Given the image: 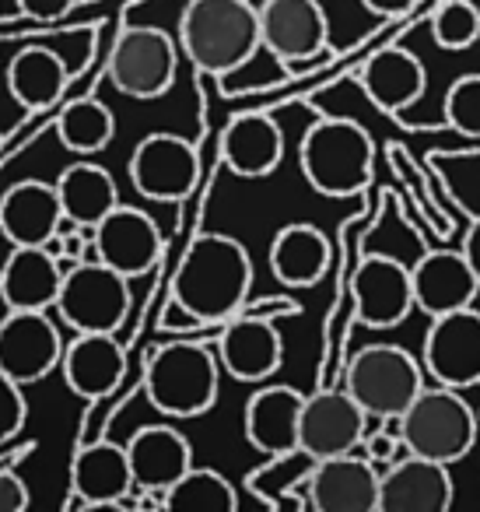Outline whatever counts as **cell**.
Instances as JSON below:
<instances>
[{"label": "cell", "mask_w": 480, "mask_h": 512, "mask_svg": "<svg viewBox=\"0 0 480 512\" xmlns=\"http://www.w3.org/2000/svg\"><path fill=\"white\" fill-rule=\"evenodd\" d=\"M368 432V414L354 404L347 390H319L302 400L298 414V449L312 460L358 453Z\"/></svg>", "instance_id": "13"}, {"label": "cell", "mask_w": 480, "mask_h": 512, "mask_svg": "<svg viewBox=\"0 0 480 512\" xmlns=\"http://www.w3.org/2000/svg\"><path fill=\"white\" fill-rule=\"evenodd\" d=\"M57 137L74 155H95L106 151L116 137V116L106 102L99 99H78L60 113Z\"/></svg>", "instance_id": "31"}, {"label": "cell", "mask_w": 480, "mask_h": 512, "mask_svg": "<svg viewBox=\"0 0 480 512\" xmlns=\"http://www.w3.org/2000/svg\"><path fill=\"white\" fill-rule=\"evenodd\" d=\"M330 271V239L316 225H284L270 242V274L284 288H312Z\"/></svg>", "instance_id": "27"}, {"label": "cell", "mask_w": 480, "mask_h": 512, "mask_svg": "<svg viewBox=\"0 0 480 512\" xmlns=\"http://www.w3.org/2000/svg\"><path fill=\"white\" fill-rule=\"evenodd\" d=\"M158 327L162 330H172V334H190V330H200L204 323L197 320V316L190 313V309H183L176 299H169V306H165L162 320H158Z\"/></svg>", "instance_id": "40"}, {"label": "cell", "mask_w": 480, "mask_h": 512, "mask_svg": "<svg viewBox=\"0 0 480 512\" xmlns=\"http://www.w3.org/2000/svg\"><path fill=\"white\" fill-rule=\"evenodd\" d=\"M60 281H64V264L53 260L43 246H11L8 264L0 267V285L15 309L50 313Z\"/></svg>", "instance_id": "28"}, {"label": "cell", "mask_w": 480, "mask_h": 512, "mask_svg": "<svg viewBox=\"0 0 480 512\" xmlns=\"http://www.w3.org/2000/svg\"><path fill=\"white\" fill-rule=\"evenodd\" d=\"M421 369L435 383L470 390L480 383V313L473 306L431 316L421 344Z\"/></svg>", "instance_id": "11"}, {"label": "cell", "mask_w": 480, "mask_h": 512, "mask_svg": "<svg viewBox=\"0 0 480 512\" xmlns=\"http://www.w3.org/2000/svg\"><path fill=\"white\" fill-rule=\"evenodd\" d=\"M32 505L29 484L15 470H0V512H25Z\"/></svg>", "instance_id": "38"}, {"label": "cell", "mask_w": 480, "mask_h": 512, "mask_svg": "<svg viewBox=\"0 0 480 512\" xmlns=\"http://www.w3.org/2000/svg\"><path fill=\"white\" fill-rule=\"evenodd\" d=\"M477 428H480V407H477Z\"/></svg>", "instance_id": "44"}, {"label": "cell", "mask_w": 480, "mask_h": 512, "mask_svg": "<svg viewBox=\"0 0 480 512\" xmlns=\"http://www.w3.org/2000/svg\"><path fill=\"white\" fill-rule=\"evenodd\" d=\"M459 253L466 256V264H470V271L477 274V281H480V214L470 218V228H466L463 249H459Z\"/></svg>", "instance_id": "41"}, {"label": "cell", "mask_w": 480, "mask_h": 512, "mask_svg": "<svg viewBox=\"0 0 480 512\" xmlns=\"http://www.w3.org/2000/svg\"><path fill=\"white\" fill-rule=\"evenodd\" d=\"M221 158L239 179H267L284 158V134L274 116L239 113L221 134Z\"/></svg>", "instance_id": "24"}, {"label": "cell", "mask_w": 480, "mask_h": 512, "mask_svg": "<svg viewBox=\"0 0 480 512\" xmlns=\"http://www.w3.org/2000/svg\"><path fill=\"white\" fill-rule=\"evenodd\" d=\"M15 313V306H11V299H8V292H4V285H0V327H4V320Z\"/></svg>", "instance_id": "43"}, {"label": "cell", "mask_w": 480, "mask_h": 512, "mask_svg": "<svg viewBox=\"0 0 480 512\" xmlns=\"http://www.w3.org/2000/svg\"><path fill=\"white\" fill-rule=\"evenodd\" d=\"M71 71H67L64 57L53 53L50 46H25L15 53L8 64V92L22 109H50L53 102L64 95Z\"/></svg>", "instance_id": "30"}, {"label": "cell", "mask_w": 480, "mask_h": 512, "mask_svg": "<svg viewBox=\"0 0 480 512\" xmlns=\"http://www.w3.org/2000/svg\"><path fill=\"white\" fill-rule=\"evenodd\" d=\"M95 260L113 267L123 278H144L162 260V228L148 211L134 204H116L92 228Z\"/></svg>", "instance_id": "12"}, {"label": "cell", "mask_w": 480, "mask_h": 512, "mask_svg": "<svg viewBox=\"0 0 480 512\" xmlns=\"http://www.w3.org/2000/svg\"><path fill=\"white\" fill-rule=\"evenodd\" d=\"M127 463L134 491H169L193 467V446L179 428L144 425L130 435Z\"/></svg>", "instance_id": "20"}, {"label": "cell", "mask_w": 480, "mask_h": 512, "mask_svg": "<svg viewBox=\"0 0 480 512\" xmlns=\"http://www.w3.org/2000/svg\"><path fill=\"white\" fill-rule=\"evenodd\" d=\"M452 505L449 463L403 453L379 474L382 512H445Z\"/></svg>", "instance_id": "18"}, {"label": "cell", "mask_w": 480, "mask_h": 512, "mask_svg": "<svg viewBox=\"0 0 480 512\" xmlns=\"http://www.w3.org/2000/svg\"><path fill=\"white\" fill-rule=\"evenodd\" d=\"M361 4H365V11H372L375 18H400L414 8L417 0H361Z\"/></svg>", "instance_id": "42"}, {"label": "cell", "mask_w": 480, "mask_h": 512, "mask_svg": "<svg viewBox=\"0 0 480 512\" xmlns=\"http://www.w3.org/2000/svg\"><path fill=\"white\" fill-rule=\"evenodd\" d=\"M221 362L204 341H169L144 369V393L151 407L169 418H200L218 404Z\"/></svg>", "instance_id": "4"}, {"label": "cell", "mask_w": 480, "mask_h": 512, "mask_svg": "<svg viewBox=\"0 0 480 512\" xmlns=\"http://www.w3.org/2000/svg\"><path fill=\"white\" fill-rule=\"evenodd\" d=\"M253 260L239 239L204 232L190 242L172 281V299L190 309L204 327H221L249 302Z\"/></svg>", "instance_id": "1"}, {"label": "cell", "mask_w": 480, "mask_h": 512, "mask_svg": "<svg viewBox=\"0 0 480 512\" xmlns=\"http://www.w3.org/2000/svg\"><path fill=\"white\" fill-rule=\"evenodd\" d=\"M354 316L361 327L389 330L400 327L414 313V288H410V267L396 256L372 253L358 264L351 278Z\"/></svg>", "instance_id": "15"}, {"label": "cell", "mask_w": 480, "mask_h": 512, "mask_svg": "<svg viewBox=\"0 0 480 512\" xmlns=\"http://www.w3.org/2000/svg\"><path fill=\"white\" fill-rule=\"evenodd\" d=\"M74 4H78V0H18V11L36 18V22H53V18L67 15Z\"/></svg>", "instance_id": "39"}, {"label": "cell", "mask_w": 480, "mask_h": 512, "mask_svg": "<svg viewBox=\"0 0 480 512\" xmlns=\"http://www.w3.org/2000/svg\"><path fill=\"white\" fill-rule=\"evenodd\" d=\"M424 369L400 344H368L354 351L344 372V390L375 421L400 418L410 400L421 393Z\"/></svg>", "instance_id": "6"}, {"label": "cell", "mask_w": 480, "mask_h": 512, "mask_svg": "<svg viewBox=\"0 0 480 512\" xmlns=\"http://www.w3.org/2000/svg\"><path fill=\"white\" fill-rule=\"evenodd\" d=\"M25 421H29V400H25V386L0 372V446L15 439V435L25 428Z\"/></svg>", "instance_id": "36"}, {"label": "cell", "mask_w": 480, "mask_h": 512, "mask_svg": "<svg viewBox=\"0 0 480 512\" xmlns=\"http://www.w3.org/2000/svg\"><path fill=\"white\" fill-rule=\"evenodd\" d=\"M64 337L50 313L39 309H15L0 327V372L15 383L29 386L60 369Z\"/></svg>", "instance_id": "14"}, {"label": "cell", "mask_w": 480, "mask_h": 512, "mask_svg": "<svg viewBox=\"0 0 480 512\" xmlns=\"http://www.w3.org/2000/svg\"><path fill=\"white\" fill-rule=\"evenodd\" d=\"M361 92L372 99L375 109L389 116L407 113L414 102H421L424 88H428V71H424L421 57L403 46H386L379 50L358 74Z\"/></svg>", "instance_id": "22"}, {"label": "cell", "mask_w": 480, "mask_h": 512, "mask_svg": "<svg viewBox=\"0 0 480 512\" xmlns=\"http://www.w3.org/2000/svg\"><path fill=\"white\" fill-rule=\"evenodd\" d=\"M302 393L295 386H263L246 404V442L263 456H281L298 449V414H302Z\"/></svg>", "instance_id": "25"}, {"label": "cell", "mask_w": 480, "mask_h": 512, "mask_svg": "<svg viewBox=\"0 0 480 512\" xmlns=\"http://www.w3.org/2000/svg\"><path fill=\"white\" fill-rule=\"evenodd\" d=\"M445 120L456 134L480 137V74H463L445 92Z\"/></svg>", "instance_id": "35"}, {"label": "cell", "mask_w": 480, "mask_h": 512, "mask_svg": "<svg viewBox=\"0 0 480 512\" xmlns=\"http://www.w3.org/2000/svg\"><path fill=\"white\" fill-rule=\"evenodd\" d=\"M179 43L155 25H127L109 53V81L130 99H162L176 85Z\"/></svg>", "instance_id": "8"}, {"label": "cell", "mask_w": 480, "mask_h": 512, "mask_svg": "<svg viewBox=\"0 0 480 512\" xmlns=\"http://www.w3.org/2000/svg\"><path fill=\"white\" fill-rule=\"evenodd\" d=\"M424 165H428L431 176L445 186L452 204L470 214V218H477L480 214V148L428 151Z\"/></svg>", "instance_id": "33"}, {"label": "cell", "mask_w": 480, "mask_h": 512, "mask_svg": "<svg viewBox=\"0 0 480 512\" xmlns=\"http://www.w3.org/2000/svg\"><path fill=\"white\" fill-rule=\"evenodd\" d=\"M298 165L305 183L323 197H354L372 183L375 144L361 123L347 116H326L305 130L298 144Z\"/></svg>", "instance_id": "3"}, {"label": "cell", "mask_w": 480, "mask_h": 512, "mask_svg": "<svg viewBox=\"0 0 480 512\" xmlns=\"http://www.w3.org/2000/svg\"><path fill=\"white\" fill-rule=\"evenodd\" d=\"M410 288H414V309H421L424 316H442L473 306L480 281L463 253L431 249L410 267Z\"/></svg>", "instance_id": "19"}, {"label": "cell", "mask_w": 480, "mask_h": 512, "mask_svg": "<svg viewBox=\"0 0 480 512\" xmlns=\"http://www.w3.org/2000/svg\"><path fill=\"white\" fill-rule=\"evenodd\" d=\"M57 197L64 207V218L74 221L78 228L92 232L116 204H120V190L109 169L95 162H74L57 176Z\"/></svg>", "instance_id": "29"}, {"label": "cell", "mask_w": 480, "mask_h": 512, "mask_svg": "<svg viewBox=\"0 0 480 512\" xmlns=\"http://www.w3.org/2000/svg\"><path fill=\"white\" fill-rule=\"evenodd\" d=\"M64 221L57 186L43 179H22L0 197V235L11 246H43Z\"/></svg>", "instance_id": "23"}, {"label": "cell", "mask_w": 480, "mask_h": 512, "mask_svg": "<svg viewBox=\"0 0 480 512\" xmlns=\"http://www.w3.org/2000/svg\"><path fill=\"white\" fill-rule=\"evenodd\" d=\"M218 362L239 383H263L284 362V341L274 320L253 313H235L221 323L218 334Z\"/></svg>", "instance_id": "16"}, {"label": "cell", "mask_w": 480, "mask_h": 512, "mask_svg": "<svg viewBox=\"0 0 480 512\" xmlns=\"http://www.w3.org/2000/svg\"><path fill=\"white\" fill-rule=\"evenodd\" d=\"M53 313L74 334H116L130 316V278L99 260H78L64 271Z\"/></svg>", "instance_id": "7"}, {"label": "cell", "mask_w": 480, "mask_h": 512, "mask_svg": "<svg viewBox=\"0 0 480 512\" xmlns=\"http://www.w3.org/2000/svg\"><path fill=\"white\" fill-rule=\"evenodd\" d=\"M431 39L449 53L470 50L480 39V8L473 0H445L431 15Z\"/></svg>", "instance_id": "34"}, {"label": "cell", "mask_w": 480, "mask_h": 512, "mask_svg": "<svg viewBox=\"0 0 480 512\" xmlns=\"http://www.w3.org/2000/svg\"><path fill=\"white\" fill-rule=\"evenodd\" d=\"M309 509L319 512H375L379 467L368 456L340 453L316 460L309 470Z\"/></svg>", "instance_id": "17"}, {"label": "cell", "mask_w": 480, "mask_h": 512, "mask_svg": "<svg viewBox=\"0 0 480 512\" xmlns=\"http://www.w3.org/2000/svg\"><path fill=\"white\" fill-rule=\"evenodd\" d=\"M396 432L407 453L428 456L438 463H459L477 446V411L463 400V390L452 386H421L407 411L396 418Z\"/></svg>", "instance_id": "5"}, {"label": "cell", "mask_w": 480, "mask_h": 512, "mask_svg": "<svg viewBox=\"0 0 480 512\" xmlns=\"http://www.w3.org/2000/svg\"><path fill=\"white\" fill-rule=\"evenodd\" d=\"M130 183L144 200L179 204L200 179V155L179 134H148L130 155Z\"/></svg>", "instance_id": "10"}, {"label": "cell", "mask_w": 480, "mask_h": 512, "mask_svg": "<svg viewBox=\"0 0 480 512\" xmlns=\"http://www.w3.org/2000/svg\"><path fill=\"white\" fill-rule=\"evenodd\" d=\"M169 512H235L239 491L225 474L211 467H190L169 491H165Z\"/></svg>", "instance_id": "32"}, {"label": "cell", "mask_w": 480, "mask_h": 512, "mask_svg": "<svg viewBox=\"0 0 480 512\" xmlns=\"http://www.w3.org/2000/svg\"><path fill=\"white\" fill-rule=\"evenodd\" d=\"M60 372L71 393L102 400L120 386L127 372V351L116 341V334H74V341L64 344Z\"/></svg>", "instance_id": "21"}, {"label": "cell", "mask_w": 480, "mask_h": 512, "mask_svg": "<svg viewBox=\"0 0 480 512\" xmlns=\"http://www.w3.org/2000/svg\"><path fill=\"white\" fill-rule=\"evenodd\" d=\"M71 488L78 495L81 509H99V505H127V495L134 491L130 477L127 446L120 442H92L78 453L71 474Z\"/></svg>", "instance_id": "26"}, {"label": "cell", "mask_w": 480, "mask_h": 512, "mask_svg": "<svg viewBox=\"0 0 480 512\" xmlns=\"http://www.w3.org/2000/svg\"><path fill=\"white\" fill-rule=\"evenodd\" d=\"M260 46L288 71H305L326 57L330 22L319 0H267L260 11Z\"/></svg>", "instance_id": "9"}, {"label": "cell", "mask_w": 480, "mask_h": 512, "mask_svg": "<svg viewBox=\"0 0 480 512\" xmlns=\"http://www.w3.org/2000/svg\"><path fill=\"white\" fill-rule=\"evenodd\" d=\"M386 428H379V432H372L368 435L365 432V439H361V446L358 449H365V456L368 460L379 467V463H393V460H400L407 449H403V442H400V432H396V418H389V421H382Z\"/></svg>", "instance_id": "37"}, {"label": "cell", "mask_w": 480, "mask_h": 512, "mask_svg": "<svg viewBox=\"0 0 480 512\" xmlns=\"http://www.w3.org/2000/svg\"><path fill=\"white\" fill-rule=\"evenodd\" d=\"M0 141H4V134H0Z\"/></svg>", "instance_id": "45"}, {"label": "cell", "mask_w": 480, "mask_h": 512, "mask_svg": "<svg viewBox=\"0 0 480 512\" xmlns=\"http://www.w3.org/2000/svg\"><path fill=\"white\" fill-rule=\"evenodd\" d=\"M179 50L211 78L242 71L260 46V15L246 0H190L179 15Z\"/></svg>", "instance_id": "2"}]
</instances>
